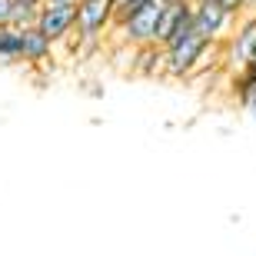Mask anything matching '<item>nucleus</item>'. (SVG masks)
Returning a JSON list of instances; mask_svg holds the SVG:
<instances>
[{
  "instance_id": "f257e3e1",
  "label": "nucleus",
  "mask_w": 256,
  "mask_h": 256,
  "mask_svg": "<svg viewBox=\"0 0 256 256\" xmlns=\"http://www.w3.org/2000/svg\"><path fill=\"white\" fill-rule=\"evenodd\" d=\"M213 50H220V44H210L196 27L183 30L176 40H170L163 47V74L166 76L196 74L200 66H203V60H206V54H213Z\"/></svg>"
},
{
  "instance_id": "f03ea898",
  "label": "nucleus",
  "mask_w": 256,
  "mask_h": 256,
  "mask_svg": "<svg viewBox=\"0 0 256 256\" xmlns=\"http://www.w3.org/2000/svg\"><path fill=\"white\" fill-rule=\"evenodd\" d=\"M163 7H166V0H150V4L130 10L126 17H120L116 27H114L120 34V44H126V47H153L156 44V27H160Z\"/></svg>"
},
{
  "instance_id": "7ed1b4c3",
  "label": "nucleus",
  "mask_w": 256,
  "mask_h": 256,
  "mask_svg": "<svg viewBox=\"0 0 256 256\" xmlns=\"http://www.w3.org/2000/svg\"><path fill=\"white\" fill-rule=\"evenodd\" d=\"M236 24H240V14L226 10L223 4H216V0H196V4H193V27H196L210 44H220V47H223V44L233 37Z\"/></svg>"
},
{
  "instance_id": "20e7f679",
  "label": "nucleus",
  "mask_w": 256,
  "mask_h": 256,
  "mask_svg": "<svg viewBox=\"0 0 256 256\" xmlns=\"http://www.w3.org/2000/svg\"><path fill=\"white\" fill-rule=\"evenodd\" d=\"M223 60H226L230 74H240L246 64L256 60V10L240 14V24L233 30V37L223 44Z\"/></svg>"
},
{
  "instance_id": "39448f33",
  "label": "nucleus",
  "mask_w": 256,
  "mask_h": 256,
  "mask_svg": "<svg viewBox=\"0 0 256 256\" xmlns=\"http://www.w3.org/2000/svg\"><path fill=\"white\" fill-rule=\"evenodd\" d=\"M116 27V0H80L76 4V34L74 37L104 40V34Z\"/></svg>"
},
{
  "instance_id": "423d86ee",
  "label": "nucleus",
  "mask_w": 256,
  "mask_h": 256,
  "mask_svg": "<svg viewBox=\"0 0 256 256\" xmlns=\"http://www.w3.org/2000/svg\"><path fill=\"white\" fill-rule=\"evenodd\" d=\"M37 27L54 44H66L76 34V4H44L37 14Z\"/></svg>"
},
{
  "instance_id": "0eeeda50",
  "label": "nucleus",
  "mask_w": 256,
  "mask_h": 256,
  "mask_svg": "<svg viewBox=\"0 0 256 256\" xmlns=\"http://www.w3.org/2000/svg\"><path fill=\"white\" fill-rule=\"evenodd\" d=\"M190 27H193V0H166L153 47H166L170 40H176L183 30H190Z\"/></svg>"
},
{
  "instance_id": "6e6552de",
  "label": "nucleus",
  "mask_w": 256,
  "mask_h": 256,
  "mask_svg": "<svg viewBox=\"0 0 256 256\" xmlns=\"http://www.w3.org/2000/svg\"><path fill=\"white\" fill-rule=\"evenodd\" d=\"M24 34V64H47L54 57V40L37 27V24H30V27H20Z\"/></svg>"
},
{
  "instance_id": "1a4fd4ad",
  "label": "nucleus",
  "mask_w": 256,
  "mask_h": 256,
  "mask_svg": "<svg viewBox=\"0 0 256 256\" xmlns=\"http://www.w3.org/2000/svg\"><path fill=\"white\" fill-rule=\"evenodd\" d=\"M24 60V34L20 27H0V64Z\"/></svg>"
},
{
  "instance_id": "9d476101",
  "label": "nucleus",
  "mask_w": 256,
  "mask_h": 256,
  "mask_svg": "<svg viewBox=\"0 0 256 256\" xmlns=\"http://www.w3.org/2000/svg\"><path fill=\"white\" fill-rule=\"evenodd\" d=\"M20 4L17 0H0V27H17Z\"/></svg>"
},
{
  "instance_id": "9b49d317",
  "label": "nucleus",
  "mask_w": 256,
  "mask_h": 256,
  "mask_svg": "<svg viewBox=\"0 0 256 256\" xmlns=\"http://www.w3.org/2000/svg\"><path fill=\"white\" fill-rule=\"evenodd\" d=\"M236 100H240V106H243V114H246V116H253V120H256V84L243 86V90L236 94Z\"/></svg>"
},
{
  "instance_id": "f8f14e48",
  "label": "nucleus",
  "mask_w": 256,
  "mask_h": 256,
  "mask_svg": "<svg viewBox=\"0 0 256 256\" xmlns=\"http://www.w3.org/2000/svg\"><path fill=\"white\" fill-rule=\"evenodd\" d=\"M143 4H150V0H116V20H120V17H126L130 10L143 7Z\"/></svg>"
},
{
  "instance_id": "ddd939ff",
  "label": "nucleus",
  "mask_w": 256,
  "mask_h": 256,
  "mask_svg": "<svg viewBox=\"0 0 256 256\" xmlns=\"http://www.w3.org/2000/svg\"><path fill=\"white\" fill-rule=\"evenodd\" d=\"M216 4H223V7L233 10V14H246L250 10V0H216Z\"/></svg>"
},
{
  "instance_id": "4468645a",
  "label": "nucleus",
  "mask_w": 256,
  "mask_h": 256,
  "mask_svg": "<svg viewBox=\"0 0 256 256\" xmlns=\"http://www.w3.org/2000/svg\"><path fill=\"white\" fill-rule=\"evenodd\" d=\"M47 4H80V0H47Z\"/></svg>"
},
{
  "instance_id": "2eb2a0df",
  "label": "nucleus",
  "mask_w": 256,
  "mask_h": 256,
  "mask_svg": "<svg viewBox=\"0 0 256 256\" xmlns=\"http://www.w3.org/2000/svg\"><path fill=\"white\" fill-rule=\"evenodd\" d=\"M250 10H256V0H250Z\"/></svg>"
},
{
  "instance_id": "dca6fc26",
  "label": "nucleus",
  "mask_w": 256,
  "mask_h": 256,
  "mask_svg": "<svg viewBox=\"0 0 256 256\" xmlns=\"http://www.w3.org/2000/svg\"><path fill=\"white\" fill-rule=\"evenodd\" d=\"M193 4H196V0H193Z\"/></svg>"
}]
</instances>
